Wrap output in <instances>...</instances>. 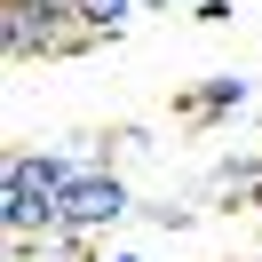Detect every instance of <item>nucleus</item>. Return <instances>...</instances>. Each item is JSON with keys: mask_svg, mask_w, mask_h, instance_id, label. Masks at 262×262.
<instances>
[{"mask_svg": "<svg viewBox=\"0 0 262 262\" xmlns=\"http://www.w3.org/2000/svg\"><path fill=\"white\" fill-rule=\"evenodd\" d=\"M96 262H151V254H135V246H119V254H96Z\"/></svg>", "mask_w": 262, "mask_h": 262, "instance_id": "6", "label": "nucleus"}, {"mask_svg": "<svg viewBox=\"0 0 262 262\" xmlns=\"http://www.w3.org/2000/svg\"><path fill=\"white\" fill-rule=\"evenodd\" d=\"M143 214H151L159 230H191V207H143Z\"/></svg>", "mask_w": 262, "mask_h": 262, "instance_id": "4", "label": "nucleus"}, {"mask_svg": "<svg viewBox=\"0 0 262 262\" xmlns=\"http://www.w3.org/2000/svg\"><path fill=\"white\" fill-rule=\"evenodd\" d=\"M8 262H16V254H8Z\"/></svg>", "mask_w": 262, "mask_h": 262, "instance_id": "8", "label": "nucleus"}, {"mask_svg": "<svg viewBox=\"0 0 262 262\" xmlns=\"http://www.w3.org/2000/svg\"><path fill=\"white\" fill-rule=\"evenodd\" d=\"M135 214V191H127V175H112V167H96L88 159L80 175L64 183V199H56V223L64 230H80V238H103L112 223H127Z\"/></svg>", "mask_w": 262, "mask_h": 262, "instance_id": "1", "label": "nucleus"}, {"mask_svg": "<svg viewBox=\"0 0 262 262\" xmlns=\"http://www.w3.org/2000/svg\"><path fill=\"white\" fill-rule=\"evenodd\" d=\"M135 16H143V0H80V32L88 40H119Z\"/></svg>", "mask_w": 262, "mask_h": 262, "instance_id": "3", "label": "nucleus"}, {"mask_svg": "<svg viewBox=\"0 0 262 262\" xmlns=\"http://www.w3.org/2000/svg\"><path fill=\"white\" fill-rule=\"evenodd\" d=\"M191 16H199V24H230V16H238V8H230V0H199Z\"/></svg>", "mask_w": 262, "mask_h": 262, "instance_id": "5", "label": "nucleus"}, {"mask_svg": "<svg viewBox=\"0 0 262 262\" xmlns=\"http://www.w3.org/2000/svg\"><path fill=\"white\" fill-rule=\"evenodd\" d=\"M143 8H199V0H143Z\"/></svg>", "mask_w": 262, "mask_h": 262, "instance_id": "7", "label": "nucleus"}, {"mask_svg": "<svg viewBox=\"0 0 262 262\" xmlns=\"http://www.w3.org/2000/svg\"><path fill=\"white\" fill-rule=\"evenodd\" d=\"M254 103V80L246 72H214V80H199L191 96H183V119H230Z\"/></svg>", "mask_w": 262, "mask_h": 262, "instance_id": "2", "label": "nucleus"}]
</instances>
